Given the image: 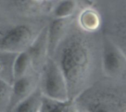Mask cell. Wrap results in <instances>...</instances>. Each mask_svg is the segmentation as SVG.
<instances>
[{"instance_id": "cell-2", "label": "cell", "mask_w": 126, "mask_h": 112, "mask_svg": "<svg viewBox=\"0 0 126 112\" xmlns=\"http://www.w3.org/2000/svg\"><path fill=\"white\" fill-rule=\"evenodd\" d=\"M41 90L44 96L53 100H70L65 77L58 64L51 58H48L44 65Z\"/></svg>"}, {"instance_id": "cell-3", "label": "cell", "mask_w": 126, "mask_h": 112, "mask_svg": "<svg viewBox=\"0 0 126 112\" xmlns=\"http://www.w3.org/2000/svg\"><path fill=\"white\" fill-rule=\"evenodd\" d=\"M35 37L33 32L29 26L16 25L7 30L0 38V51L18 54L26 51Z\"/></svg>"}, {"instance_id": "cell-10", "label": "cell", "mask_w": 126, "mask_h": 112, "mask_svg": "<svg viewBox=\"0 0 126 112\" xmlns=\"http://www.w3.org/2000/svg\"><path fill=\"white\" fill-rule=\"evenodd\" d=\"M72 100L60 101L49 98L43 95L42 103L41 107V112H71L73 105Z\"/></svg>"}, {"instance_id": "cell-1", "label": "cell", "mask_w": 126, "mask_h": 112, "mask_svg": "<svg viewBox=\"0 0 126 112\" xmlns=\"http://www.w3.org/2000/svg\"><path fill=\"white\" fill-rule=\"evenodd\" d=\"M89 62L88 51L78 40H70L61 49L58 64L65 77L70 100H72L83 83Z\"/></svg>"}, {"instance_id": "cell-4", "label": "cell", "mask_w": 126, "mask_h": 112, "mask_svg": "<svg viewBox=\"0 0 126 112\" xmlns=\"http://www.w3.org/2000/svg\"><path fill=\"white\" fill-rule=\"evenodd\" d=\"M30 54L32 66L38 67L42 65L45 57L48 55L47 48V28L43 29L39 34H38L32 44L27 50Z\"/></svg>"}, {"instance_id": "cell-14", "label": "cell", "mask_w": 126, "mask_h": 112, "mask_svg": "<svg viewBox=\"0 0 126 112\" xmlns=\"http://www.w3.org/2000/svg\"><path fill=\"white\" fill-rule=\"evenodd\" d=\"M14 4L19 7H25L31 4L34 0H11Z\"/></svg>"}, {"instance_id": "cell-5", "label": "cell", "mask_w": 126, "mask_h": 112, "mask_svg": "<svg viewBox=\"0 0 126 112\" xmlns=\"http://www.w3.org/2000/svg\"><path fill=\"white\" fill-rule=\"evenodd\" d=\"M67 24L66 18H57L53 20L47 28V48L48 55L51 56L64 34Z\"/></svg>"}, {"instance_id": "cell-6", "label": "cell", "mask_w": 126, "mask_h": 112, "mask_svg": "<svg viewBox=\"0 0 126 112\" xmlns=\"http://www.w3.org/2000/svg\"><path fill=\"white\" fill-rule=\"evenodd\" d=\"M34 84L35 83L33 81L32 77L28 76L27 74L13 81V83L12 84L13 94L10 102L11 103L13 100L16 101L13 107L36 88Z\"/></svg>"}, {"instance_id": "cell-13", "label": "cell", "mask_w": 126, "mask_h": 112, "mask_svg": "<svg viewBox=\"0 0 126 112\" xmlns=\"http://www.w3.org/2000/svg\"><path fill=\"white\" fill-rule=\"evenodd\" d=\"M80 21L85 28L92 29L96 26L97 23V18L96 15L92 12H85L81 16Z\"/></svg>"}, {"instance_id": "cell-8", "label": "cell", "mask_w": 126, "mask_h": 112, "mask_svg": "<svg viewBox=\"0 0 126 112\" xmlns=\"http://www.w3.org/2000/svg\"><path fill=\"white\" fill-rule=\"evenodd\" d=\"M122 57L111 44L106 43L103 51V67L109 73H117L122 65Z\"/></svg>"}, {"instance_id": "cell-9", "label": "cell", "mask_w": 126, "mask_h": 112, "mask_svg": "<svg viewBox=\"0 0 126 112\" xmlns=\"http://www.w3.org/2000/svg\"><path fill=\"white\" fill-rule=\"evenodd\" d=\"M30 66H32V62L28 51L26 50L18 53L11 68L13 81L27 75Z\"/></svg>"}, {"instance_id": "cell-11", "label": "cell", "mask_w": 126, "mask_h": 112, "mask_svg": "<svg viewBox=\"0 0 126 112\" xmlns=\"http://www.w3.org/2000/svg\"><path fill=\"white\" fill-rule=\"evenodd\" d=\"M75 9V2L73 0H62L54 9V15L57 18H67Z\"/></svg>"}, {"instance_id": "cell-7", "label": "cell", "mask_w": 126, "mask_h": 112, "mask_svg": "<svg viewBox=\"0 0 126 112\" xmlns=\"http://www.w3.org/2000/svg\"><path fill=\"white\" fill-rule=\"evenodd\" d=\"M43 93L41 89L35 88L30 94L21 100L14 107L13 112H38L41 111Z\"/></svg>"}, {"instance_id": "cell-12", "label": "cell", "mask_w": 126, "mask_h": 112, "mask_svg": "<svg viewBox=\"0 0 126 112\" xmlns=\"http://www.w3.org/2000/svg\"><path fill=\"white\" fill-rule=\"evenodd\" d=\"M12 94V85H10L4 78H0V107L10 106Z\"/></svg>"}]
</instances>
